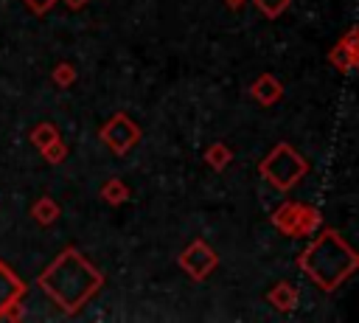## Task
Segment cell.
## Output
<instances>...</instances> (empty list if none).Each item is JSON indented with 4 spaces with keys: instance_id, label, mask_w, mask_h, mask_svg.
Masks as SVG:
<instances>
[{
    "instance_id": "8992f818",
    "label": "cell",
    "mask_w": 359,
    "mask_h": 323,
    "mask_svg": "<svg viewBox=\"0 0 359 323\" xmlns=\"http://www.w3.org/2000/svg\"><path fill=\"white\" fill-rule=\"evenodd\" d=\"M230 3H233V6H238V3H241V0H230Z\"/></svg>"
},
{
    "instance_id": "3957f363",
    "label": "cell",
    "mask_w": 359,
    "mask_h": 323,
    "mask_svg": "<svg viewBox=\"0 0 359 323\" xmlns=\"http://www.w3.org/2000/svg\"><path fill=\"white\" fill-rule=\"evenodd\" d=\"M261 171L269 183H275L280 191H289L303 174H306V163L300 160L297 152H292L286 143H280L264 163H261Z\"/></svg>"
},
{
    "instance_id": "7a4b0ae2",
    "label": "cell",
    "mask_w": 359,
    "mask_h": 323,
    "mask_svg": "<svg viewBox=\"0 0 359 323\" xmlns=\"http://www.w3.org/2000/svg\"><path fill=\"white\" fill-rule=\"evenodd\" d=\"M359 258L345 244V239L334 230L320 233L303 253H300V270L323 289H337L353 270Z\"/></svg>"
},
{
    "instance_id": "5b68a950",
    "label": "cell",
    "mask_w": 359,
    "mask_h": 323,
    "mask_svg": "<svg viewBox=\"0 0 359 323\" xmlns=\"http://www.w3.org/2000/svg\"><path fill=\"white\" fill-rule=\"evenodd\" d=\"M22 292H25L22 281H17V275L0 261V315H3L8 306H14Z\"/></svg>"
},
{
    "instance_id": "6da1fadb",
    "label": "cell",
    "mask_w": 359,
    "mask_h": 323,
    "mask_svg": "<svg viewBox=\"0 0 359 323\" xmlns=\"http://www.w3.org/2000/svg\"><path fill=\"white\" fill-rule=\"evenodd\" d=\"M39 286L65 309V312H76L81 309L95 289L101 286V272L81 258L76 250H65L42 275H39Z\"/></svg>"
},
{
    "instance_id": "277c9868",
    "label": "cell",
    "mask_w": 359,
    "mask_h": 323,
    "mask_svg": "<svg viewBox=\"0 0 359 323\" xmlns=\"http://www.w3.org/2000/svg\"><path fill=\"white\" fill-rule=\"evenodd\" d=\"M137 126L126 118V115H115L104 129H101V138L109 143V149H115L118 154H123L135 140H137Z\"/></svg>"
}]
</instances>
